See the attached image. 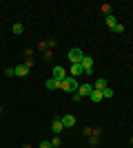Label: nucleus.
Returning a JSON list of instances; mask_svg holds the SVG:
<instances>
[{"label":"nucleus","instance_id":"nucleus-1","mask_svg":"<svg viewBox=\"0 0 133 148\" xmlns=\"http://www.w3.org/2000/svg\"><path fill=\"white\" fill-rule=\"evenodd\" d=\"M60 88L67 93H78V80L76 77H67V80L60 82Z\"/></svg>","mask_w":133,"mask_h":148},{"label":"nucleus","instance_id":"nucleus-2","mask_svg":"<svg viewBox=\"0 0 133 148\" xmlns=\"http://www.w3.org/2000/svg\"><path fill=\"white\" fill-rule=\"evenodd\" d=\"M82 58H84V53L80 49H71L69 51V60H71V64H80L82 62Z\"/></svg>","mask_w":133,"mask_h":148},{"label":"nucleus","instance_id":"nucleus-3","mask_svg":"<svg viewBox=\"0 0 133 148\" xmlns=\"http://www.w3.org/2000/svg\"><path fill=\"white\" fill-rule=\"evenodd\" d=\"M53 80H58V82L67 80V71L62 66H53Z\"/></svg>","mask_w":133,"mask_h":148},{"label":"nucleus","instance_id":"nucleus-4","mask_svg":"<svg viewBox=\"0 0 133 148\" xmlns=\"http://www.w3.org/2000/svg\"><path fill=\"white\" fill-rule=\"evenodd\" d=\"M60 122H62L64 128H73V126H76V117H73V115H62Z\"/></svg>","mask_w":133,"mask_h":148},{"label":"nucleus","instance_id":"nucleus-5","mask_svg":"<svg viewBox=\"0 0 133 148\" xmlns=\"http://www.w3.org/2000/svg\"><path fill=\"white\" fill-rule=\"evenodd\" d=\"M51 130H53L56 135H60L62 130H67V128L62 126V122H60V117H53V122H51Z\"/></svg>","mask_w":133,"mask_h":148},{"label":"nucleus","instance_id":"nucleus-6","mask_svg":"<svg viewBox=\"0 0 133 148\" xmlns=\"http://www.w3.org/2000/svg\"><path fill=\"white\" fill-rule=\"evenodd\" d=\"M80 75H84L82 64H71V77H80Z\"/></svg>","mask_w":133,"mask_h":148},{"label":"nucleus","instance_id":"nucleus-7","mask_svg":"<svg viewBox=\"0 0 133 148\" xmlns=\"http://www.w3.org/2000/svg\"><path fill=\"white\" fill-rule=\"evenodd\" d=\"M91 91H93V86L87 84V82H84L82 86H78V95H80V97H82V95H91Z\"/></svg>","mask_w":133,"mask_h":148},{"label":"nucleus","instance_id":"nucleus-8","mask_svg":"<svg viewBox=\"0 0 133 148\" xmlns=\"http://www.w3.org/2000/svg\"><path fill=\"white\" fill-rule=\"evenodd\" d=\"M16 69V75H18V77H25V75H29V69L25 66V64H18V66H13Z\"/></svg>","mask_w":133,"mask_h":148},{"label":"nucleus","instance_id":"nucleus-9","mask_svg":"<svg viewBox=\"0 0 133 148\" xmlns=\"http://www.w3.org/2000/svg\"><path fill=\"white\" fill-rule=\"evenodd\" d=\"M93 88L95 91H104V88H107V80H104V77H98L95 84H93Z\"/></svg>","mask_w":133,"mask_h":148},{"label":"nucleus","instance_id":"nucleus-10","mask_svg":"<svg viewBox=\"0 0 133 148\" xmlns=\"http://www.w3.org/2000/svg\"><path fill=\"white\" fill-rule=\"evenodd\" d=\"M44 86L49 88V91H56V88H60V82H58V80H53V77H49V80H47V84H44Z\"/></svg>","mask_w":133,"mask_h":148},{"label":"nucleus","instance_id":"nucleus-11","mask_svg":"<svg viewBox=\"0 0 133 148\" xmlns=\"http://www.w3.org/2000/svg\"><path fill=\"white\" fill-rule=\"evenodd\" d=\"M107 27H109L111 31H113L115 27H118V18H115L113 13H111V16H107Z\"/></svg>","mask_w":133,"mask_h":148},{"label":"nucleus","instance_id":"nucleus-12","mask_svg":"<svg viewBox=\"0 0 133 148\" xmlns=\"http://www.w3.org/2000/svg\"><path fill=\"white\" fill-rule=\"evenodd\" d=\"M89 97H91V102H95V104L104 99V97H102V91H95V88H93V91H91V95H89Z\"/></svg>","mask_w":133,"mask_h":148},{"label":"nucleus","instance_id":"nucleus-13","mask_svg":"<svg viewBox=\"0 0 133 148\" xmlns=\"http://www.w3.org/2000/svg\"><path fill=\"white\" fill-rule=\"evenodd\" d=\"M80 64H82V69H93V58H89V56H84V58H82V62H80Z\"/></svg>","mask_w":133,"mask_h":148},{"label":"nucleus","instance_id":"nucleus-14","mask_svg":"<svg viewBox=\"0 0 133 148\" xmlns=\"http://www.w3.org/2000/svg\"><path fill=\"white\" fill-rule=\"evenodd\" d=\"M11 29H13V36H22L25 33V25H20V22H16Z\"/></svg>","mask_w":133,"mask_h":148},{"label":"nucleus","instance_id":"nucleus-15","mask_svg":"<svg viewBox=\"0 0 133 148\" xmlns=\"http://www.w3.org/2000/svg\"><path fill=\"white\" fill-rule=\"evenodd\" d=\"M102 97H107V99H109V97H113V88H109V86H107L104 91H102Z\"/></svg>","mask_w":133,"mask_h":148},{"label":"nucleus","instance_id":"nucleus-16","mask_svg":"<svg viewBox=\"0 0 133 148\" xmlns=\"http://www.w3.org/2000/svg\"><path fill=\"white\" fill-rule=\"evenodd\" d=\"M22 64H25V66L29 69V71H31V69H33V64H36V60H33V58H29V60H25Z\"/></svg>","mask_w":133,"mask_h":148},{"label":"nucleus","instance_id":"nucleus-17","mask_svg":"<svg viewBox=\"0 0 133 148\" xmlns=\"http://www.w3.org/2000/svg\"><path fill=\"white\" fill-rule=\"evenodd\" d=\"M98 144H100V137H89V146H98Z\"/></svg>","mask_w":133,"mask_h":148},{"label":"nucleus","instance_id":"nucleus-18","mask_svg":"<svg viewBox=\"0 0 133 148\" xmlns=\"http://www.w3.org/2000/svg\"><path fill=\"white\" fill-rule=\"evenodd\" d=\"M91 135H93V137H100L102 135V126H95V128L91 130Z\"/></svg>","mask_w":133,"mask_h":148},{"label":"nucleus","instance_id":"nucleus-19","mask_svg":"<svg viewBox=\"0 0 133 148\" xmlns=\"http://www.w3.org/2000/svg\"><path fill=\"white\" fill-rule=\"evenodd\" d=\"M5 75L7 77H16V69H5Z\"/></svg>","mask_w":133,"mask_h":148},{"label":"nucleus","instance_id":"nucleus-20","mask_svg":"<svg viewBox=\"0 0 133 148\" xmlns=\"http://www.w3.org/2000/svg\"><path fill=\"white\" fill-rule=\"evenodd\" d=\"M102 13H104V16H111V5H102Z\"/></svg>","mask_w":133,"mask_h":148},{"label":"nucleus","instance_id":"nucleus-21","mask_svg":"<svg viewBox=\"0 0 133 148\" xmlns=\"http://www.w3.org/2000/svg\"><path fill=\"white\" fill-rule=\"evenodd\" d=\"M60 144H62V142H60V137H53V139H51V146H53V148H58V146H60Z\"/></svg>","mask_w":133,"mask_h":148},{"label":"nucleus","instance_id":"nucleus-22","mask_svg":"<svg viewBox=\"0 0 133 148\" xmlns=\"http://www.w3.org/2000/svg\"><path fill=\"white\" fill-rule=\"evenodd\" d=\"M51 58H53V53H51V49H47V51H44V56H42V60H47V62H49Z\"/></svg>","mask_w":133,"mask_h":148},{"label":"nucleus","instance_id":"nucleus-23","mask_svg":"<svg viewBox=\"0 0 133 148\" xmlns=\"http://www.w3.org/2000/svg\"><path fill=\"white\" fill-rule=\"evenodd\" d=\"M113 33H124V25H118V27L113 29Z\"/></svg>","mask_w":133,"mask_h":148},{"label":"nucleus","instance_id":"nucleus-24","mask_svg":"<svg viewBox=\"0 0 133 148\" xmlns=\"http://www.w3.org/2000/svg\"><path fill=\"white\" fill-rule=\"evenodd\" d=\"M38 49L40 51H47V49H49V47H47V40H44V42H38Z\"/></svg>","mask_w":133,"mask_h":148},{"label":"nucleus","instance_id":"nucleus-25","mask_svg":"<svg viewBox=\"0 0 133 148\" xmlns=\"http://www.w3.org/2000/svg\"><path fill=\"white\" fill-rule=\"evenodd\" d=\"M38 148H53V146H51V142H40Z\"/></svg>","mask_w":133,"mask_h":148},{"label":"nucleus","instance_id":"nucleus-26","mask_svg":"<svg viewBox=\"0 0 133 148\" xmlns=\"http://www.w3.org/2000/svg\"><path fill=\"white\" fill-rule=\"evenodd\" d=\"M56 44H58L56 40H47V47H49V49H53V47H56Z\"/></svg>","mask_w":133,"mask_h":148},{"label":"nucleus","instance_id":"nucleus-27","mask_svg":"<svg viewBox=\"0 0 133 148\" xmlns=\"http://www.w3.org/2000/svg\"><path fill=\"white\" fill-rule=\"evenodd\" d=\"M25 56L27 58H33V49H25Z\"/></svg>","mask_w":133,"mask_h":148},{"label":"nucleus","instance_id":"nucleus-28","mask_svg":"<svg viewBox=\"0 0 133 148\" xmlns=\"http://www.w3.org/2000/svg\"><path fill=\"white\" fill-rule=\"evenodd\" d=\"M2 111H5V108H2V106H0V115H2Z\"/></svg>","mask_w":133,"mask_h":148},{"label":"nucleus","instance_id":"nucleus-29","mask_svg":"<svg viewBox=\"0 0 133 148\" xmlns=\"http://www.w3.org/2000/svg\"><path fill=\"white\" fill-rule=\"evenodd\" d=\"M131 144H133V137H131Z\"/></svg>","mask_w":133,"mask_h":148}]
</instances>
